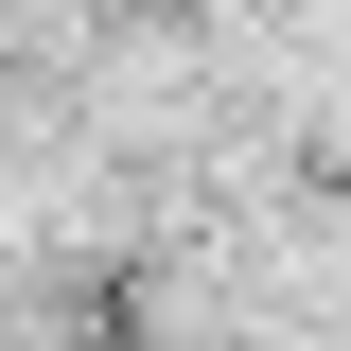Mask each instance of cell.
<instances>
[{"mask_svg": "<svg viewBox=\"0 0 351 351\" xmlns=\"http://www.w3.org/2000/svg\"><path fill=\"white\" fill-rule=\"evenodd\" d=\"M18 351H158V281H141L123 246L36 263V299H18Z\"/></svg>", "mask_w": 351, "mask_h": 351, "instance_id": "cell-1", "label": "cell"}]
</instances>
